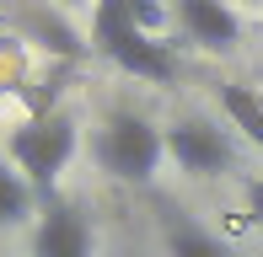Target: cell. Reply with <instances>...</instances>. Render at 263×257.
Segmentation results:
<instances>
[{
	"mask_svg": "<svg viewBox=\"0 0 263 257\" xmlns=\"http://www.w3.org/2000/svg\"><path fill=\"white\" fill-rule=\"evenodd\" d=\"M91 43H97L118 70H129V75H140V80H172L177 75L172 49H166L156 32H145L118 0H97V6H91Z\"/></svg>",
	"mask_w": 263,
	"mask_h": 257,
	"instance_id": "6da1fadb",
	"label": "cell"
},
{
	"mask_svg": "<svg viewBox=\"0 0 263 257\" xmlns=\"http://www.w3.org/2000/svg\"><path fill=\"white\" fill-rule=\"evenodd\" d=\"M6 156H11V166L22 172V182H27L43 204H54L59 172L70 166V156H76V123H70L65 113H49V118L16 128V134L6 139Z\"/></svg>",
	"mask_w": 263,
	"mask_h": 257,
	"instance_id": "7a4b0ae2",
	"label": "cell"
},
{
	"mask_svg": "<svg viewBox=\"0 0 263 257\" xmlns=\"http://www.w3.org/2000/svg\"><path fill=\"white\" fill-rule=\"evenodd\" d=\"M161 156H166L161 128L151 118H140V113H118V118L97 134V161L118 182H151L156 166H161Z\"/></svg>",
	"mask_w": 263,
	"mask_h": 257,
	"instance_id": "3957f363",
	"label": "cell"
},
{
	"mask_svg": "<svg viewBox=\"0 0 263 257\" xmlns=\"http://www.w3.org/2000/svg\"><path fill=\"white\" fill-rule=\"evenodd\" d=\"M161 145H166V156L183 172H194V177H215V172H226L236 161L226 128H215L204 118H177L172 128H161Z\"/></svg>",
	"mask_w": 263,
	"mask_h": 257,
	"instance_id": "277c9868",
	"label": "cell"
},
{
	"mask_svg": "<svg viewBox=\"0 0 263 257\" xmlns=\"http://www.w3.org/2000/svg\"><path fill=\"white\" fill-rule=\"evenodd\" d=\"M97 252V236H91L86 215L76 204H43L38 230H32V257H91Z\"/></svg>",
	"mask_w": 263,
	"mask_h": 257,
	"instance_id": "5b68a950",
	"label": "cell"
},
{
	"mask_svg": "<svg viewBox=\"0 0 263 257\" xmlns=\"http://www.w3.org/2000/svg\"><path fill=\"white\" fill-rule=\"evenodd\" d=\"M177 22H183L188 43H199V49L210 54H236V43H242V22H236V11L226 6V0H177Z\"/></svg>",
	"mask_w": 263,
	"mask_h": 257,
	"instance_id": "8992f818",
	"label": "cell"
},
{
	"mask_svg": "<svg viewBox=\"0 0 263 257\" xmlns=\"http://www.w3.org/2000/svg\"><path fill=\"white\" fill-rule=\"evenodd\" d=\"M161 236H166V257H226V247L204 225H194L183 209H161Z\"/></svg>",
	"mask_w": 263,
	"mask_h": 257,
	"instance_id": "52a82bcc",
	"label": "cell"
},
{
	"mask_svg": "<svg viewBox=\"0 0 263 257\" xmlns=\"http://www.w3.org/2000/svg\"><path fill=\"white\" fill-rule=\"evenodd\" d=\"M220 108H226V118L242 128L253 145H263V97H258V91H247V86H220Z\"/></svg>",
	"mask_w": 263,
	"mask_h": 257,
	"instance_id": "ba28073f",
	"label": "cell"
},
{
	"mask_svg": "<svg viewBox=\"0 0 263 257\" xmlns=\"http://www.w3.org/2000/svg\"><path fill=\"white\" fill-rule=\"evenodd\" d=\"M32 198H38V193L22 182V172L11 166V161H0V230L22 225V220L32 215Z\"/></svg>",
	"mask_w": 263,
	"mask_h": 257,
	"instance_id": "9c48e42d",
	"label": "cell"
},
{
	"mask_svg": "<svg viewBox=\"0 0 263 257\" xmlns=\"http://www.w3.org/2000/svg\"><path fill=\"white\" fill-rule=\"evenodd\" d=\"M247 215H253L258 225H263V177H253V182H247Z\"/></svg>",
	"mask_w": 263,
	"mask_h": 257,
	"instance_id": "30bf717a",
	"label": "cell"
},
{
	"mask_svg": "<svg viewBox=\"0 0 263 257\" xmlns=\"http://www.w3.org/2000/svg\"><path fill=\"white\" fill-rule=\"evenodd\" d=\"M59 6H86V0H59Z\"/></svg>",
	"mask_w": 263,
	"mask_h": 257,
	"instance_id": "8fae6325",
	"label": "cell"
},
{
	"mask_svg": "<svg viewBox=\"0 0 263 257\" xmlns=\"http://www.w3.org/2000/svg\"><path fill=\"white\" fill-rule=\"evenodd\" d=\"M253 6H263V0H253Z\"/></svg>",
	"mask_w": 263,
	"mask_h": 257,
	"instance_id": "7c38bea8",
	"label": "cell"
},
{
	"mask_svg": "<svg viewBox=\"0 0 263 257\" xmlns=\"http://www.w3.org/2000/svg\"><path fill=\"white\" fill-rule=\"evenodd\" d=\"M258 97H263V91H258Z\"/></svg>",
	"mask_w": 263,
	"mask_h": 257,
	"instance_id": "4fadbf2b",
	"label": "cell"
}]
</instances>
